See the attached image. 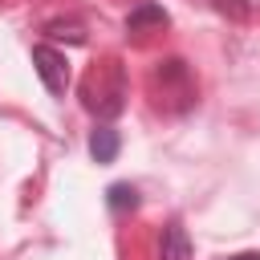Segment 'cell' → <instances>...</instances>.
Instances as JSON below:
<instances>
[{
  "mask_svg": "<svg viewBox=\"0 0 260 260\" xmlns=\"http://www.w3.org/2000/svg\"><path fill=\"white\" fill-rule=\"evenodd\" d=\"M32 69H37V77L45 81L49 93H65V85H69V61H65L61 49H53V45H32Z\"/></svg>",
  "mask_w": 260,
  "mask_h": 260,
  "instance_id": "cell-1",
  "label": "cell"
},
{
  "mask_svg": "<svg viewBox=\"0 0 260 260\" xmlns=\"http://www.w3.org/2000/svg\"><path fill=\"white\" fill-rule=\"evenodd\" d=\"M183 93L187 102H195V81H191V69L179 61V57H167V61H158V69H154V93Z\"/></svg>",
  "mask_w": 260,
  "mask_h": 260,
  "instance_id": "cell-2",
  "label": "cell"
},
{
  "mask_svg": "<svg viewBox=\"0 0 260 260\" xmlns=\"http://www.w3.org/2000/svg\"><path fill=\"white\" fill-rule=\"evenodd\" d=\"M158 260H191V240L183 223H167L158 236Z\"/></svg>",
  "mask_w": 260,
  "mask_h": 260,
  "instance_id": "cell-3",
  "label": "cell"
},
{
  "mask_svg": "<svg viewBox=\"0 0 260 260\" xmlns=\"http://www.w3.org/2000/svg\"><path fill=\"white\" fill-rule=\"evenodd\" d=\"M118 150H122V138H118L114 126H98V130L89 134V154H93V162H114Z\"/></svg>",
  "mask_w": 260,
  "mask_h": 260,
  "instance_id": "cell-4",
  "label": "cell"
},
{
  "mask_svg": "<svg viewBox=\"0 0 260 260\" xmlns=\"http://www.w3.org/2000/svg\"><path fill=\"white\" fill-rule=\"evenodd\" d=\"M167 24V12H162V4H138L130 16H126V32H142V28H162Z\"/></svg>",
  "mask_w": 260,
  "mask_h": 260,
  "instance_id": "cell-5",
  "label": "cell"
},
{
  "mask_svg": "<svg viewBox=\"0 0 260 260\" xmlns=\"http://www.w3.org/2000/svg\"><path fill=\"white\" fill-rule=\"evenodd\" d=\"M106 203H110V211H134L138 207V191L130 187V183H114L110 191H106Z\"/></svg>",
  "mask_w": 260,
  "mask_h": 260,
  "instance_id": "cell-6",
  "label": "cell"
},
{
  "mask_svg": "<svg viewBox=\"0 0 260 260\" xmlns=\"http://www.w3.org/2000/svg\"><path fill=\"white\" fill-rule=\"evenodd\" d=\"M45 37H49V41L85 45V28H81V24H73V20H69V24H65V20H49V24H45Z\"/></svg>",
  "mask_w": 260,
  "mask_h": 260,
  "instance_id": "cell-7",
  "label": "cell"
},
{
  "mask_svg": "<svg viewBox=\"0 0 260 260\" xmlns=\"http://www.w3.org/2000/svg\"><path fill=\"white\" fill-rule=\"evenodd\" d=\"M211 8L223 12V16H232V20H244L248 16V0H211Z\"/></svg>",
  "mask_w": 260,
  "mask_h": 260,
  "instance_id": "cell-8",
  "label": "cell"
},
{
  "mask_svg": "<svg viewBox=\"0 0 260 260\" xmlns=\"http://www.w3.org/2000/svg\"><path fill=\"white\" fill-rule=\"evenodd\" d=\"M228 260H260V252H236V256H228Z\"/></svg>",
  "mask_w": 260,
  "mask_h": 260,
  "instance_id": "cell-9",
  "label": "cell"
}]
</instances>
